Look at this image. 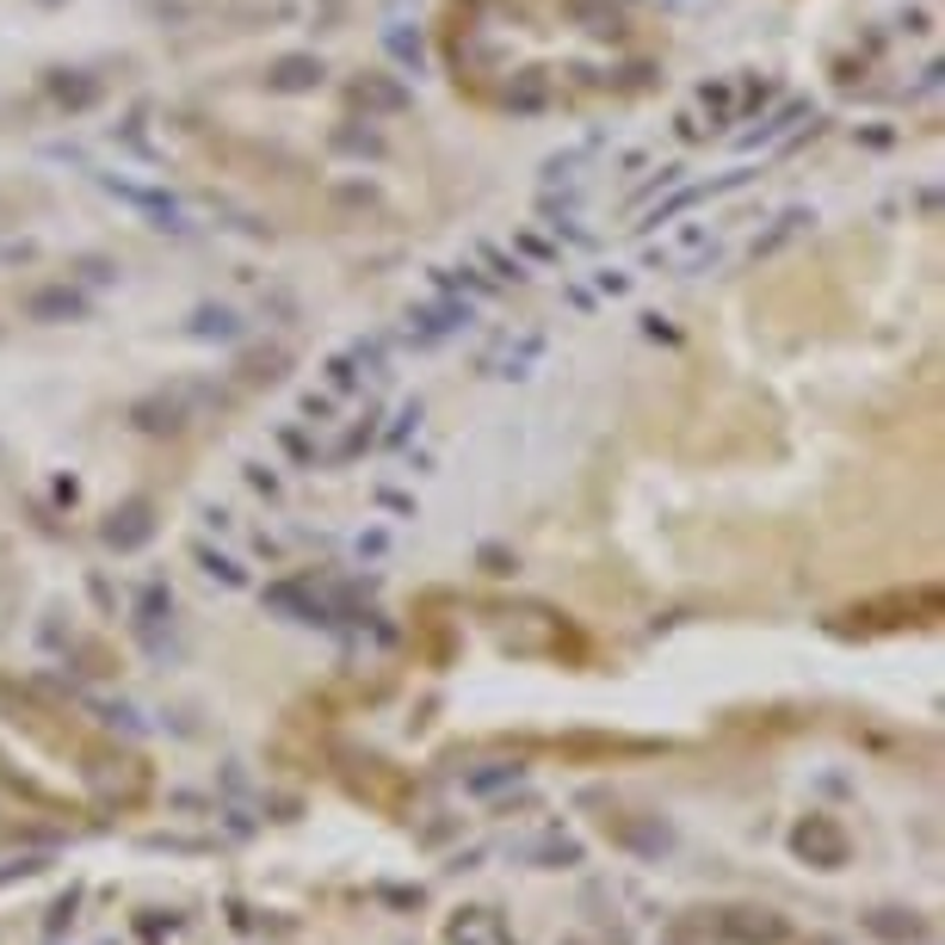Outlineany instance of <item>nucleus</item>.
<instances>
[{"label": "nucleus", "mask_w": 945, "mask_h": 945, "mask_svg": "<svg viewBox=\"0 0 945 945\" xmlns=\"http://www.w3.org/2000/svg\"><path fill=\"white\" fill-rule=\"evenodd\" d=\"M871 933H883V939H914L921 921H890V909H878V914H871Z\"/></svg>", "instance_id": "f03ea898"}, {"label": "nucleus", "mask_w": 945, "mask_h": 945, "mask_svg": "<svg viewBox=\"0 0 945 945\" xmlns=\"http://www.w3.org/2000/svg\"><path fill=\"white\" fill-rule=\"evenodd\" d=\"M797 852H816L822 871H835L840 859H847V840H840V828H828V822H804V828H797Z\"/></svg>", "instance_id": "f257e3e1"}]
</instances>
